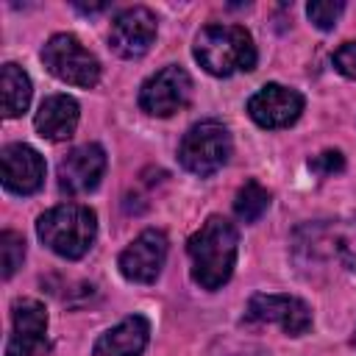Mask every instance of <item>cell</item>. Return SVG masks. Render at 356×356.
I'll return each mask as SVG.
<instances>
[{"label":"cell","instance_id":"cell-1","mask_svg":"<svg viewBox=\"0 0 356 356\" xmlns=\"http://www.w3.org/2000/svg\"><path fill=\"white\" fill-rule=\"evenodd\" d=\"M236 250H239V231L231 220L222 214H209L206 222L186 239V253L192 261V281L214 292L234 275L236 267Z\"/></svg>","mask_w":356,"mask_h":356},{"label":"cell","instance_id":"cell-2","mask_svg":"<svg viewBox=\"0 0 356 356\" xmlns=\"http://www.w3.org/2000/svg\"><path fill=\"white\" fill-rule=\"evenodd\" d=\"M195 61L214 78H231L236 72H250L259 61L253 36L245 25H206L197 31L192 44Z\"/></svg>","mask_w":356,"mask_h":356},{"label":"cell","instance_id":"cell-3","mask_svg":"<svg viewBox=\"0 0 356 356\" xmlns=\"http://www.w3.org/2000/svg\"><path fill=\"white\" fill-rule=\"evenodd\" d=\"M292 250L306 264L334 261L342 270L356 273V211L298 225L292 234Z\"/></svg>","mask_w":356,"mask_h":356},{"label":"cell","instance_id":"cell-4","mask_svg":"<svg viewBox=\"0 0 356 356\" xmlns=\"http://www.w3.org/2000/svg\"><path fill=\"white\" fill-rule=\"evenodd\" d=\"M36 236L61 259H83L97 236V214L83 203H58L39 214Z\"/></svg>","mask_w":356,"mask_h":356},{"label":"cell","instance_id":"cell-5","mask_svg":"<svg viewBox=\"0 0 356 356\" xmlns=\"http://www.w3.org/2000/svg\"><path fill=\"white\" fill-rule=\"evenodd\" d=\"M231 150V131L220 120H200L184 134L178 145V161L192 175L209 178L228 164Z\"/></svg>","mask_w":356,"mask_h":356},{"label":"cell","instance_id":"cell-6","mask_svg":"<svg viewBox=\"0 0 356 356\" xmlns=\"http://www.w3.org/2000/svg\"><path fill=\"white\" fill-rule=\"evenodd\" d=\"M42 61L47 72L70 86L92 89L100 81V61L75 33H53L42 47Z\"/></svg>","mask_w":356,"mask_h":356},{"label":"cell","instance_id":"cell-7","mask_svg":"<svg viewBox=\"0 0 356 356\" xmlns=\"http://www.w3.org/2000/svg\"><path fill=\"white\" fill-rule=\"evenodd\" d=\"M192 100V78L184 67L167 64L139 86V108L150 117H170Z\"/></svg>","mask_w":356,"mask_h":356},{"label":"cell","instance_id":"cell-8","mask_svg":"<svg viewBox=\"0 0 356 356\" xmlns=\"http://www.w3.org/2000/svg\"><path fill=\"white\" fill-rule=\"evenodd\" d=\"M170 253V239L161 228H145L128 248L120 253L117 267L125 281L134 284H153L161 275V267Z\"/></svg>","mask_w":356,"mask_h":356},{"label":"cell","instance_id":"cell-9","mask_svg":"<svg viewBox=\"0 0 356 356\" xmlns=\"http://www.w3.org/2000/svg\"><path fill=\"white\" fill-rule=\"evenodd\" d=\"M159 19L147 6H128L111 19L108 44L120 58H142L156 42Z\"/></svg>","mask_w":356,"mask_h":356},{"label":"cell","instance_id":"cell-10","mask_svg":"<svg viewBox=\"0 0 356 356\" xmlns=\"http://www.w3.org/2000/svg\"><path fill=\"white\" fill-rule=\"evenodd\" d=\"M248 317L259 323H275L286 337H303L312 328V306L295 295L256 292L248 300Z\"/></svg>","mask_w":356,"mask_h":356},{"label":"cell","instance_id":"cell-11","mask_svg":"<svg viewBox=\"0 0 356 356\" xmlns=\"http://www.w3.org/2000/svg\"><path fill=\"white\" fill-rule=\"evenodd\" d=\"M303 95L292 86L284 83H264L256 95H250L248 100V114L259 128L275 131V128H289L292 122H298V117L303 114Z\"/></svg>","mask_w":356,"mask_h":356},{"label":"cell","instance_id":"cell-12","mask_svg":"<svg viewBox=\"0 0 356 356\" xmlns=\"http://www.w3.org/2000/svg\"><path fill=\"white\" fill-rule=\"evenodd\" d=\"M47 348V309L33 298H17L11 306V334L6 356H36Z\"/></svg>","mask_w":356,"mask_h":356},{"label":"cell","instance_id":"cell-13","mask_svg":"<svg viewBox=\"0 0 356 356\" xmlns=\"http://www.w3.org/2000/svg\"><path fill=\"white\" fill-rule=\"evenodd\" d=\"M106 150L97 142H86L72 147L61 161H58V189L67 195H86L92 192L103 172H106Z\"/></svg>","mask_w":356,"mask_h":356},{"label":"cell","instance_id":"cell-14","mask_svg":"<svg viewBox=\"0 0 356 356\" xmlns=\"http://www.w3.org/2000/svg\"><path fill=\"white\" fill-rule=\"evenodd\" d=\"M3 186L14 195H33L44 184V159L25 142H11L0 150Z\"/></svg>","mask_w":356,"mask_h":356},{"label":"cell","instance_id":"cell-15","mask_svg":"<svg viewBox=\"0 0 356 356\" xmlns=\"http://www.w3.org/2000/svg\"><path fill=\"white\" fill-rule=\"evenodd\" d=\"M150 339V323L142 314H128L108 331H103L92 348V356H142Z\"/></svg>","mask_w":356,"mask_h":356},{"label":"cell","instance_id":"cell-16","mask_svg":"<svg viewBox=\"0 0 356 356\" xmlns=\"http://www.w3.org/2000/svg\"><path fill=\"white\" fill-rule=\"evenodd\" d=\"M78 117H81V106H78L75 97L50 95V97H44L39 103L36 117H33V128L47 142H64V139H70L75 134Z\"/></svg>","mask_w":356,"mask_h":356},{"label":"cell","instance_id":"cell-17","mask_svg":"<svg viewBox=\"0 0 356 356\" xmlns=\"http://www.w3.org/2000/svg\"><path fill=\"white\" fill-rule=\"evenodd\" d=\"M0 89H3V117H8V120L22 117L28 111L31 95H33L28 72L19 64H14V61L3 64V70H0Z\"/></svg>","mask_w":356,"mask_h":356},{"label":"cell","instance_id":"cell-18","mask_svg":"<svg viewBox=\"0 0 356 356\" xmlns=\"http://www.w3.org/2000/svg\"><path fill=\"white\" fill-rule=\"evenodd\" d=\"M270 189H264L256 178H248L236 195H234V214L242 220V222H256L261 220V214L270 209Z\"/></svg>","mask_w":356,"mask_h":356},{"label":"cell","instance_id":"cell-19","mask_svg":"<svg viewBox=\"0 0 356 356\" xmlns=\"http://www.w3.org/2000/svg\"><path fill=\"white\" fill-rule=\"evenodd\" d=\"M25 259V236L19 231H3L0 234V261H3V278L8 281Z\"/></svg>","mask_w":356,"mask_h":356},{"label":"cell","instance_id":"cell-20","mask_svg":"<svg viewBox=\"0 0 356 356\" xmlns=\"http://www.w3.org/2000/svg\"><path fill=\"white\" fill-rule=\"evenodd\" d=\"M342 11H345V3H331V0H314V3L306 6V17L320 31H331L339 22Z\"/></svg>","mask_w":356,"mask_h":356},{"label":"cell","instance_id":"cell-21","mask_svg":"<svg viewBox=\"0 0 356 356\" xmlns=\"http://www.w3.org/2000/svg\"><path fill=\"white\" fill-rule=\"evenodd\" d=\"M309 170L317 178H331V175L345 170V156H342V150H323V153L309 159Z\"/></svg>","mask_w":356,"mask_h":356},{"label":"cell","instance_id":"cell-22","mask_svg":"<svg viewBox=\"0 0 356 356\" xmlns=\"http://www.w3.org/2000/svg\"><path fill=\"white\" fill-rule=\"evenodd\" d=\"M331 61H334V67H337V72H339V75H345V78L356 81V39H350V42L339 44V47L334 50Z\"/></svg>","mask_w":356,"mask_h":356},{"label":"cell","instance_id":"cell-23","mask_svg":"<svg viewBox=\"0 0 356 356\" xmlns=\"http://www.w3.org/2000/svg\"><path fill=\"white\" fill-rule=\"evenodd\" d=\"M353 345H356V334H353Z\"/></svg>","mask_w":356,"mask_h":356}]
</instances>
